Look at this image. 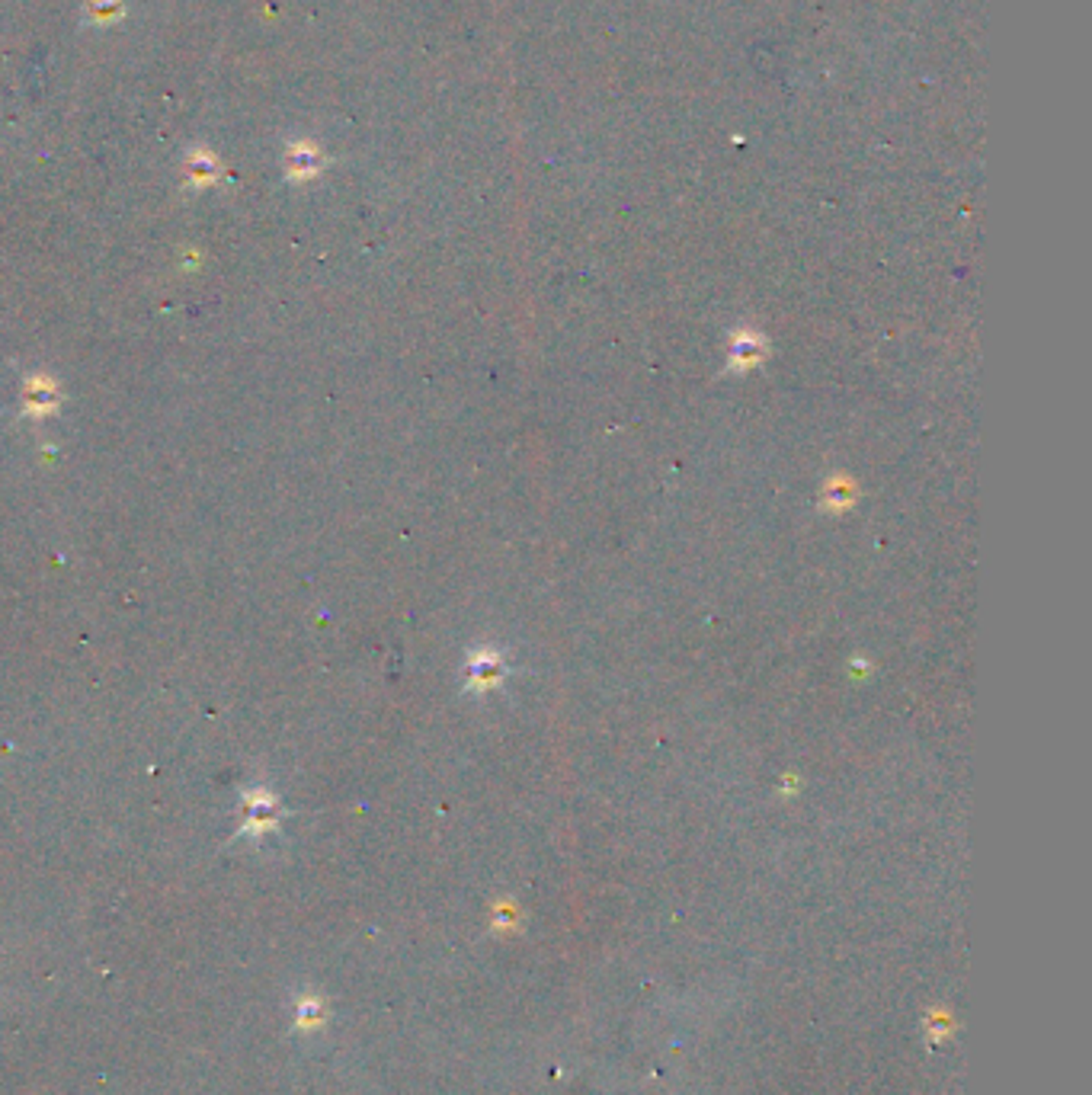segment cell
I'll return each mask as SVG.
<instances>
[{
    "mask_svg": "<svg viewBox=\"0 0 1092 1095\" xmlns=\"http://www.w3.org/2000/svg\"><path fill=\"white\" fill-rule=\"evenodd\" d=\"M244 811H247V823L244 833H266L270 827L279 823V807H276V797L270 791L257 788L244 797Z\"/></svg>",
    "mask_w": 1092,
    "mask_h": 1095,
    "instance_id": "obj_1",
    "label": "cell"
},
{
    "mask_svg": "<svg viewBox=\"0 0 1092 1095\" xmlns=\"http://www.w3.org/2000/svg\"><path fill=\"white\" fill-rule=\"evenodd\" d=\"M58 411V391L48 378L36 375L26 385V413H51Z\"/></svg>",
    "mask_w": 1092,
    "mask_h": 1095,
    "instance_id": "obj_2",
    "label": "cell"
}]
</instances>
